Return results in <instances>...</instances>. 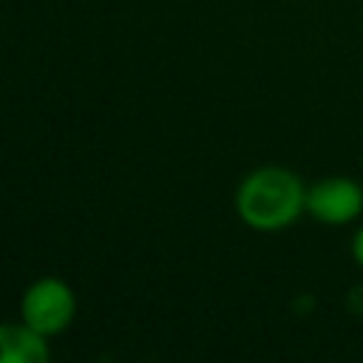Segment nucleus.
Returning <instances> with one entry per match:
<instances>
[{
	"label": "nucleus",
	"instance_id": "f03ea898",
	"mask_svg": "<svg viewBox=\"0 0 363 363\" xmlns=\"http://www.w3.org/2000/svg\"><path fill=\"white\" fill-rule=\"evenodd\" d=\"M74 312H77L74 289L54 275L37 278L23 292V301H20V320L34 332H40L43 337H51L68 329L74 320Z\"/></svg>",
	"mask_w": 363,
	"mask_h": 363
},
{
	"label": "nucleus",
	"instance_id": "7ed1b4c3",
	"mask_svg": "<svg viewBox=\"0 0 363 363\" xmlns=\"http://www.w3.org/2000/svg\"><path fill=\"white\" fill-rule=\"evenodd\" d=\"M306 213L320 224H349L363 213V187L349 176H323L306 187Z\"/></svg>",
	"mask_w": 363,
	"mask_h": 363
},
{
	"label": "nucleus",
	"instance_id": "20e7f679",
	"mask_svg": "<svg viewBox=\"0 0 363 363\" xmlns=\"http://www.w3.org/2000/svg\"><path fill=\"white\" fill-rule=\"evenodd\" d=\"M51 357L48 340L31 326L0 323V363H45Z\"/></svg>",
	"mask_w": 363,
	"mask_h": 363
},
{
	"label": "nucleus",
	"instance_id": "f257e3e1",
	"mask_svg": "<svg viewBox=\"0 0 363 363\" xmlns=\"http://www.w3.org/2000/svg\"><path fill=\"white\" fill-rule=\"evenodd\" d=\"M235 213L250 230H286L306 213V184L289 167L264 164L241 179L235 190Z\"/></svg>",
	"mask_w": 363,
	"mask_h": 363
},
{
	"label": "nucleus",
	"instance_id": "39448f33",
	"mask_svg": "<svg viewBox=\"0 0 363 363\" xmlns=\"http://www.w3.org/2000/svg\"><path fill=\"white\" fill-rule=\"evenodd\" d=\"M352 258L363 269V227H357V233L352 235Z\"/></svg>",
	"mask_w": 363,
	"mask_h": 363
}]
</instances>
